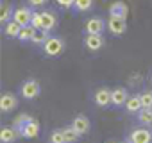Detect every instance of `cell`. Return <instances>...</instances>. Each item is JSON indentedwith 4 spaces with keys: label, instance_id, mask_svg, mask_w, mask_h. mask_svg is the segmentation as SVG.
<instances>
[{
    "label": "cell",
    "instance_id": "cell-19",
    "mask_svg": "<svg viewBox=\"0 0 152 143\" xmlns=\"http://www.w3.org/2000/svg\"><path fill=\"white\" fill-rule=\"evenodd\" d=\"M93 2H95V0H75V4H73L72 9L75 13H88L93 7Z\"/></svg>",
    "mask_w": 152,
    "mask_h": 143
},
{
    "label": "cell",
    "instance_id": "cell-23",
    "mask_svg": "<svg viewBox=\"0 0 152 143\" xmlns=\"http://www.w3.org/2000/svg\"><path fill=\"white\" fill-rule=\"evenodd\" d=\"M63 132H64V139H66V143H75V141L81 138V134L75 131L72 125H70V127H64Z\"/></svg>",
    "mask_w": 152,
    "mask_h": 143
},
{
    "label": "cell",
    "instance_id": "cell-17",
    "mask_svg": "<svg viewBox=\"0 0 152 143\" xmlns=\"http://www.w3.org/2000/svg\"><path fill=\"white\" fill-rule=\"evenodd\" d=\"M41 16H43V29H45V31L50 32L52 29L57 27V16H56L54 11H43Z\"/></svg>",
    "mask_w": 152,
    "mask_h": 143
},
{
    "label": "cell",
    "instance_id": "cell-14",
    "mask_svg": "<svg viewBox=\"0 0 152 143\" xmlns=\"http://www.w3.org/2000/svg\"><path fill=\"white\" fill-rule=\"evenodd\" d=\"M22 29H23V27H22L18 22H15V20H11V22H7V23L2 25V32H4L7 38H18L20 32H22Z\"/></svg>",
    "mask_w": 152,
    "mask_h": 143
},
{
    "label": "cell",
    "instance_id": "cell-15",
    "mask_svg": "<svg viewBox=\"0 0 152 143\" xmlns=\"http://www.w3.org/2000/svg\"><path fill=\"white\" fill-rule=\"evenodd\" d=\"M141 109H143V107H141V98H140V95H129V98H127V102H125V111L131 113V115H138Z\"/></svg>",
    "mask_w": 152,
    "mask_h": 143
},
{
    "label": "cell",
    "instance_id": "cell-12",
    "mask_svg": "<svg viewBox=\"0 0 152 143\" xmlns=\"http://www.w3.org/2000/svg\"><path fill=\"white\" fill-rule=\"evenodd\" d=\"M18 138H22L20 131L11 125V127H2V132H0V141L2 143H15Z\"/></svg>",
    "mask_w": 152,
    "mask_h": 143
},
{
    "label": "cell",
    "instance_id": "cell-28",
    "mask_svg": "<svg viewBox=\"0 0 152 143\" xmlns=\"http://www.w3.org/2000/svg\"><path fill=\"white\" fill-rule=\"evenodd\" d=\"M56 4L63 9H72L73 4H75V0H56Z\"/></svg>",
    "mask_w": 152,
    "mask_h": 143
},
{
    "label": "cell",
    "instance_id": "cell-25",
    "mask_svg": "<svg viewBox=\"0 0 152 143\" xmlns=\"http://www.w3.org/2000/svg\"><path fill=\"white\" fill-rule=\"evenodd\" d=\"M141 98V107L143 109H152V90H147L140 95Z\"/></svg>",
    "mask_w": 152,
    "mask_h": 143
},
{
    "label": "cell",
    "instance_id": "cell-27",
    "mask_svg": "<svg viewBox=\"0 0 152 143\" xmlns=\"http://www.w3.org/2000/svg\"><path fill=\"white\" fill-rule=\"evenodd\" d=\"M31 25H32L34 29H38V31H39V29H43V16H41V13H34Z\"/></svg>",
    "mask_w": 152,
    "mask_h": 143
},
{
    "label": "cell",
    "instance_id": "cell-13",
    "mask_svg": "<svg viewBox=\"0 0 152 143\" xmlns=\"http://www.w3.org/2000/svg\"><path fill=\"white\" fill-rule=\"evenodd\" d=\"M72 127L77 131L81 136H84V134H88L90 132V129H91V123H90V120L86 118V116H83V115H79V116H75L73 118V122H72Z\"/></svg>",
    "mask_w": 152,
    "mask_h": 143
},
{
    "label": "cell",
    "instance_id": "cell-1",
    "mask_svg": "<svg viewBox=\"0 0 152 143\" xmlns=\"http://www.w3.org/2000/svg\"><path fill=\"white\" fill-rule=\"evenodd\" d=\"M64 45H66V43H64L63 38H59V36H50V38L47 39V43L43 45V52H45V55H48V57H57V55L63 54Z\"/></svg>",
    "mask_w": 152,
    "mask_h": 143
},
{
    "label": "cell",
    "instance_id": "cell-26",
    "mask_svg": "<svg viewBox=\"0 0 152 143\" xmlns=\"http://www.w3.org/2000/svg\"><path fill=\"white\" fill-rule=\"evenodd\" d=\"M50 143H66L63 129H56V131L50 134Z\"/></svg>",
    "mask_w": 152,
    "mask_h": 143
},
{
    "label": "cell",
    "instance_id": "cell-6",
    "mask_svg": "<svg viewBox=\"0 0 152 143\" xmlns=\"http://www.w3.org/2000/svg\"><path fill=\"white\" fill-rule=\"evenodd\" d=\"M131 143H152V132L148 129H132L129 134Z\"/></svg>",
    "mask_w": 152,
    "mask_h": 143
},
{
    "label": "cell",
    "instance_id": "cell-16",
    "mask_svg": "<svg viewBox=\"0 0 152 143\" xmlns=\"http://www.w3.org/2000/svg\"><path fill=\"white\" fill-rule=\"evenodd\" d=\"M38 132H39V123H38V120H31L23 129H22V138H27V139H31V138H36L38 136Z\"/></svg>",
    "mask_w": 152,
    "mask_h": 143
},
{
    "label": "cell",
    "instance_id": "cell-30",
    "mask_svg": "<svg viewBox=\"0 0 152 143\" xmlns=\"http://www.w3.org/2000/svg\"><path fill=\"white\" fill-rule=\"evenodd\" d=\"M107 143H118V141H107Z\"/></svg>",
    "mask_w": 152,
    "mask_h": 143
},
{
    "label": "cell",
    "instance_id": "cell-9",
    "mask_svg": "<svg viewBox=\"0 0 152 143\" xmlns=\"http://www.w3.org/2000/svg\"><path fill=\"white\" fill-rule=\"evenodd\" d=\"M93 102L97 107H107L111 104V90L107 88H99L93 93Z\"/></svg>",
    "mask_w": 152,
    "mask_h": 143
},
{
    "label": "cell",
    "instance_id": "cell-31",
    "mask_svg": "<svg viewBox=\"0 0 152 143\" xmlns=\"http://www.w3.org/2000/svg\"><path fill=\"white\" fill-rule=\"evenodd\" d=\"M124 143H131V141H129V138H127V141H124Z\"/></svg>",
    "mask_w": 152,
    "mask_h": 143
},
{
    "label": "cell",
    "instance_id": "cell-7",
    "mask_svg": "<svg viewBox=\"0 0 152 143\" xmlns=\"http://www.w3.org/2000/svg\"><path fill=\"white\" fill-rule=\"evenodd\" d=\"M16 106H18V98L15 93L6 91L0 97V109H2V113H11L13 109H16Z\"/></svg>",
    "mask_w": 152,
    "mask_h": 143
},
{
    "label": "cell",
    "instance_id": "cell-21",
    "mask_svg": "<svg viewBox=\"0 0 152 143\" xmlns=\"http://www.w3.org/2000/svg\"><path fill=\"white\" fill-rule=\"evenodd\" d=\"M36 31H38V29H34L32 25H27V27H23V29H22V32H20L18 39H20L22 43L32 41V38H34V34H36Z\"/></svg>",
    "mask_w": 152,
    "mask_h": 143
},
{
    "label": "cell",
    "instance_id": "cell-8",
    "mask_svg": "<svg viewBox=\"0 0 152 143\" xmlns=\"http://www.w3.org/2000/svg\"><path fill=\"white\" fill-rule=\"evenodd\" d=\"M104 36L102 34H86L84 36V47L91 52H97L104 47Z\"/></svg>",
    "mask_w": 152,
    "mask_h": 143
},
{
    "label": "cell",
    "instance_id": "cell-10",
    "mask_svg": "<svg viewBox=\"0 0 152 143\" xmlns=\"http://www.w3.org/2000/svg\"><path fill=\"white\" fill-rule=\"evenodd\" d=\"M127 98H129V93H127L125 88L116 86L115 90H111V104H113L115 107H122V106H125Z\"/></svg>",
    "mask_w": 152,
    "mask_h": 143
},
{
    "label": "cell",
    "instance_id": "cell-5",
    "mask_svg": "<svg viewBox=\"0 0 152 143\" xmlns=\"http://www.w3.org/2000/svg\"><path fill=\"white\" fill-rule=\"evenodd\" d=\"M107 31H109L113 36H122V34L127 31V20L109 16V20H107Z\"/></svg>",
    "mask_w": 152,
    "mask_h": 143
},
{
    "label": "cell",
    "instance_id": "cell-22",
    "mask_svg": "<svg viewBox=\"0 0 152 143\" xmlns=\"http://www.w3.org/2000/svg\"><path fill=\"white\" fill-rule=\"evenodd\" d=\"M50 38V32L48 31H45V29H39V31H36V34H34V38H32V41L31 43H34V45H45L47 43V39Z\"/></svg>",
    "mask_w": 152,
    "mask_h": 143
},
{
    "label": "cell",
    "instance_id": "cell-11",
    "mask_svg": "<svg viewBox=\"0 0 152 143\" xmlns=\"http://www.w3.org/2000/svg\"><path fill=\"white\" fill-rule=\"evenodd\" d=\"M127 13H129V7L125 6V2H122V0H116V2H113L109 6V16L127 20Z\"/></svg>",
    "mask_w": 152,
    "mask_h": 143
},
{
    "label": "cell",
    "instance_id": "cell-3",
    "mask_svg": "<svg viewBox=\"0 0 152 143\" xmlns=\"http://www.w3.org/2000/svg\"><path fill=\"white\" fill-rule=\"evenodd\" d=\"M32 16H34V11H32L31 7H25V6H22V7H16V9H15L13 20H15V22H18L22 27H27V25H31V22H32Z\"/></svg>",
    "mask_w": 152,
    "mask_h": 143
},
{
    "label": "cell",
    "instance_id": "cell-29",
    "mask_svg": "<svg viewBox=\"0 0 152 143\" xmlns=\"http://www.w3.org/2000/svg\"><path fill=\"white\" fill-rule=\"evenodd\" d=\"M27 2H29L31 7H41V6H45L48 2V0H27Z\"/></svg>",
    "mask_w": 152,
    "mask_h": 143
},
{
    "label": "cell",
    "instance_id": "cell-2",
    "mask_svg": "<svg viewBox=\"0 0 152 143\" xmlns=\"http://www.w3.org/2000/svg\"><path fill=\"white\" fill-rule=\"evenodd\" d=\"M39 93H41V86L36 79H27L20 88V95L25 100H34L36 97H39Z\"/></svg>",
    "mask_w": 152,
    "mask_h": 143
},
{
    "label": "cell",
    "instance_id": "cell-24",
    "mask_svg": "<svg viewBox=\"0 0 152 143\" xmlns=\"http://www.w3.org/2000/svg\"><path fill=\"white\" fill-rule=\"evenodd\" d=\"M31 120H32V116H31V115H25V113H23V115H20V116H16V118H15L13 125H15V127H16V129H18V131L22 132V129H23V127H25V125H27V123H29Z\"/></svg>",
    "mask_w": 152,
    "mask_h": 143
},
{
    "label": "cell",
    "instance_id": "cell-4",
    "mask_svg": "<svg viewBox=\"0 0 152 143\" xmlns=\"http://www.w3.org/2000/svg\"><path fill=\"white\" fill-rule=\"evenodd\" d=\"M106 29H107V22H104V20L99 18V16L90 18V20L86 22V25H84V32H86V34H102Z\"/></svg>",
    "mask_w": 152,
    "mask_h": 143
},
{
    "label": "cell",
    "instance_id": "cell-32",
    "mask_svg": "<svg viewBox=\"0 0 152 143\" xmlns=\"http://www.w3.org/2000/svg\"><path fill=\"white\" fill-rule=\"evenodd\" d=\"M150 81H152V75H150Z\"/></svg>",
    "mask_w": 152,
    "mask_h": 143
},
{
    "label": "cell",
    "instance_id": "cell-18",
    "mask_svg": "<svg viewBox=\"0 0 152 143\" xmlns=\"http://www.w3.org/2000/svg\"><path fill=\"white\" fill-rule=\"evenodd\" d=\"M13 15H15V7L11 2H4L2 4V15H0V20H2V25L11 22L13 20Z\"/></svg>",
    "mask_w": 152,
    "mask_h": 143
},
{
    "label": "cell",
    "instance_id": "cell-20",
    "mask_svg": "<svg viewBox=\"0 0 152 143\" xmlns=\"http://www.w3.org/2000/svg\"><path fill=\"white\" fill-rule=\"evenodd\" d=\"M138 122L145 127H150L152 125V109H141L138 115H136Z\"/></svg>",
    "mask_w": 152,
    "mask_h": 143
}]
</instances>
